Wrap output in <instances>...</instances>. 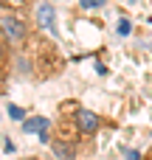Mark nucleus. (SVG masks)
<instances>
[{"mask_svg":"<svg viewBox=\"0 0 152 160\" xmlns=\"http://www.w3.org/2000/svg\"><path fill=\"white\" fill-rule=\"evenodd\" d=\"M0 28H3V34H6V39L11 45H20V42H25L31 37V25L25 20H20V17H6L0 22Z\"/></svg>","mask_w":152,"mask_h":160,"instance_id":"f257e3e1","label":"nucleus"},{"mask_svg":"<svg viewBox=\"0 0 152 160\" xmlns=\"http://www.w3.org/2000/svg\"><path fill=\"white\" fill-rule=\"evenodd\" d=\"M71 121H73V127H76V132H79V135H96V132L102 129V124H104L93 110H82V107L73 112V118H71Z\"/></svg>","mask_w":152,"mask_h":160,"instance_id":"f03ea898","label":"nucleus"},{"mask_svg":"<svg viewBox=\"0 0 152 160\" xmlns=\"http://www.w3.org/2000/svg\"><path fill=\"white\" fill-rule=\"evenodd\" d=\"M37 22H39L45 31H54V34H56V11H54V6H51L48 0L37 6Z\"/></svg>","mask_w":152,"mask_h":160,"instance_id":"7ed1b4c3","label":"nucleus"},{"mask_svg":"<svg viewBox=\"0 0 152 160\" xmlns=\"http://www.w3.org/2000/svg\"><path fill=\"white\" fill-rule=\"evenodd\" d=\"M11 56H14V45L6 39V34H3V28H0V79H6V76H8Z\"/></svg>","mask_w":152,"mask_h":160,"instance_id":"20e7f679","label":"nucleus"},{"mask_svg":"<svg viewBox=\"0 0 152 160\" xmlns=\"http://www.w3.org/2000/svg\"><path fill=\"white\" fill-rule=\"evenodd\" d=\"M48 127H51V121H48V118H42V115L23 121V132H37V135H39V141H45V143L51 141V138H48Z\"/></svg>","mask_w":152,"mask_h":160,"instance_id":"39448f33","label":"nucleus"},{"mask_svg":"<svg viewBox=\"0 0 152 160\" xmlns=\"http://www.w3.org/2000/svg\"><path fill=\"white\" fill-rule=\"evenodd\" d=\"M51 152H54L59 160H76V155H79V146L68 143L65 138H56V141L51 143Z\"/></svg>","mask_w":152,"mask_h":160,"instance_id":"423d86ee","label":"nucleus"},{"mask_svg":"<svg viewBox=\"0 0 152 160\" xmlns=\"http://www.w3.org/2000/svg\"><path fill=\"white\" fill-rule=\"evenodd\" d=\"M133 28H130V20H118V25H116V34L118 37H127Z\"/></svg>","mask_w":152,"mask_h":160,"instance_id":"0eeeda50","label":"nucleus"},{"mask_svg":"<svg viewBox=\"0 0 152 160\" xmlns=\"http://www.w3.org/2000/svg\"><path fill=\"white\" fill-rule=\"evenodd\" d=\"M8 115H11L14 121H23V118H25V115H23V110H20L17 104H8Z\"/></svg>","mask_w":152,"mask_h":160,"instance_id":"6e6552de","label":"nucleus"},{"mask_svg":"<svg viewBox=\"0 0 152 160\" xmlns=\"http://www.w3.org/2000/svg\"><path fill=\"white\" fill-rule=\"evenodd\" d=\"M104 0H82V8H102Z\"/></svg>","mask_w":152,"mask_h":160,"instance_id":"1a4fd4ad","label":"nucleus"},{"mask_svg":"<svg viewBox=\"0 0 152 160\" xmlns=\"http://www.w3.org/2000/svg\"><path fill=\"white\" fill-rule=\"evenodd\" d=\"M144 160H152V146H149V152H147V158H144Z\"/></svg>","mask_w":152,"mask_h":160,"instance_id":"9d476101","label":"nucleus"},{"mask_svg":"<svg viewBox=\"0 0 152 160\" xmlns=\"http://www.w3.org/2000/svg\"><path fill=\"white\" fill-rule=\"evenodd\" d=\"M8 3H14V0H0V6H8Z\"/></svg>","mask_w":152,"mask_h":160,"instance_id":"9b49d317","label":"nucleus"}]
</instances>
